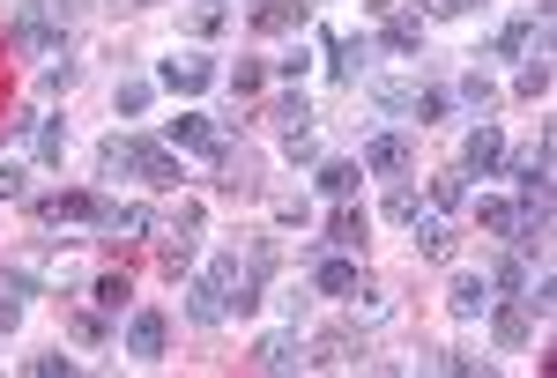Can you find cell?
Listing matches in <instances>:
<instances>
[{
	"label": "cell",
	"instance_id": "1",
	"mask_svg": "<svg viewBox=\"0 0 557 378\" xmlns=\"http://www.w3.org/2000/svg\"><path fill=\"white\" fill-rule=\"evenodd\" d=\"M275 260H283V252H275V238H253V245H246V260H238V252H215L209 267H201V282H209L231 312H253L260 290H268V275H275Z\"/></svg>",
	"mask_w": 557,
	"mask_h": 378
},
{
	"label": "cell",
	"instance_id": "2",
	"mask_svg": "<svg viewBox=\"0 0 557 378\" xmlns=\"http://www.w3.org/2000/svg\"><path fill=\"white\" fill-rule=\"evenodd\" d=\"M97 238L112 252H127V245H141V238H157V209H141V201H127V209H97Z\"/></svg>",
	"mask_w": 557,
	"mask_h": 378
},
{
	"label": "cell",
	"instance_id": "3",
	"mask_svg": "<svg viewBox=\"0 0 557 378\" xmlns=\"http://www.w3.org/2000/svg\"><path fill=\"white\" fill-rule=\"evenodd\" d=\"M164 149H194V156H209V164H223L231 156V134L215 119H201V112H186V119L164 126Z\"/></svg>",
	"mask_w": 557,
	"mask_h": 378
},
{
	"label": "cell",
	"instance_id": "4",
	"mask_svg": "<svg viewBox=\"0 0 557 378\" xmlns=\"http://www.w3.org/2000/svg\"><path fill=\"white\" fill-rule=\"evenodd\" d=\"M157 83L172 89V97H201V89L223 83V67H215L209 52H178V60H164V67H157Z\"/></svg>",
	"mask_w": 557,
	"mask_h": 378
},
{
	"label": "cell",
	"instance_id": "5",
	"mask_svg": "<svg viewBox=\"0 0 557 378\" xmlns=\"http://www.w3.org/2000/svg\"><path fill=\"white\" fill-rule=\"evenodd\" d=\"M8 52L60 60V52H67V30H60V23H38V15H15V23H8Z\"/></svg>",
	"mask_w": 557,
	"mask_h": 378
},
{
	"label": "cell",
	"instance_id": "6",
	"mask_svg": "<svg viewBox=\"0 0 557 378\" xmlns=\"http://www.w3.org/2000/svg\"><path fill=\"white\" fill-rule=\"evenodd\" d=\"M164 341H172V319H164L157 304L127 319V356H134V364H164Z\"/></svg>",
	"mask_w": 557,
	"mask_h": 378
},
{
	"label": "cell",
	"instance_id": "7",
	"mask_svg": "<svg viewBox=\"0 0 557 378\" xmlns=\"http://www.w3.org/2000/svg\"><path fill=\"white\" fill-rule=\"evenodd\" d=\"M327 75H335V83H357V75H372V60H380V45L372 38H335V30H327Z\"/></svg>",
	"mask_w": 557,
	"mask_h": 378
},
{
	"label": "cell",
	"instance_id": "8",
	"mask_svg": "<svg viewBox=\"0 0 557 378\" xmlns=\"http://www.w3.org/2000/svg\"><path fill=\"white\" fill-rule=\"evenodd\" d=\"M357 164H364V171H380V178H401V171L417 164V141H409V134H372Z\"/></svg>",
	"mask_w": 557,
	"mask_h": 378
},
{
	"label": "cell",
	"instance_id": "9",
	"mask_svg": "<svg viewBox=\"0 0 557 378\" xmlns=\"http://www.w3.org/2000/svg\"><path fill=\"white\" fill-rule=\"evenodd\" d=\"M141 134H104L97 141V178H141Z\"/></svg>",
	"mask_w": 557,
	"mask_h": 378
},
{
	"label": "cell",
	"instance_id": "10",
	"mask_svg": "<svg viewBox=\"0 0 557 378\" xmlns=\"http://www.w3.org/2000/svg\"><path fill=\"white\" fill-rule=\"evenodd\" d=\"M483 319H491V341H498V349H528V335H535V312H528L520 297H506V304L491 297V312H483Z\"/></svg>",
	"mask_w": 557,
	"mask_h": 378
},
{
	"label": "cell",
	"instance_id": "11",
	"mask_svg": "<svg viewBox=\"0 0 557 378\" xmlns=\"http://www.w3.org/2000/svg\"><path fill=\"white\" fill-rule=\"evenodd\" d=\"M194 230H201V209L186 201V209H178V230H164V275H172V282L194 275Z\"/></svg>",
	"mask_w": 557,
	"mask_h": 378
},
{
	"label": "cell",
	"instance_id": "12",
	"mask_svg": "<svg viewBox=\"0 0 557 378\" xmlns=\"http://www.w3.org/2000/svg\"><path fill=\"white\" fill-rule=\"evenodd\" d=\"M305 23H312V0H260L253 8L260 38H290V30H305Z\"/></svg>",
	"mask_w": 557,
	"mask_h": 378
},
{
	"label": "cell",
	"instance_id": "13",
	"mask_svg": "<svg viewBox=\"0 0 557 378\" xmlns=\"http://www.w3.org/2000/svg\"><path fill=\"white\" fill-rule=\"evenodd\" d=\"M97 209H104V201L83 193V186H75V193H52V201H30L38 223H89V230H97Z\"/></svg>",
	"mask_w": 557,
	"mask_h": 378
},
{
	"label": "cell",
	"instance_id": "14",
	"mask_svg": "<svg viewBox=\"0 0 557 378\" xmlns=\"http://www.w3.org/2000/svg\"><path fill=\"white\" fill-rule=\"evenodd\" d=\"M312 290L320 297H349L357 290V252H312Z\"/></svg>",
	"mask_w": 557,
	"mask_h": 378
},
{
	"label": "cell",
	"instance_id": "15",
	"mask_svg": "<svg viewBox=\"0 0 557 378\" xmlns=\"http://www.w3.org/2000/svg\"><path fill=\"white\" fill-rule=\"evenodd\" d=\"M498 156H506V141H498V126H491V119H475L469 149H461V178H491V171H498Z\"/></svg>",
	"mask_w": 557,
	"mask_h": 378
},
{
	"label": "cell",
	"instance_id": "16",
	"mask_svg": "<svg viewBox=\"0 0 557 378\" xmlns=\"http://www.w3.org/2000/svg\"><path fill=\"white\" fill-rule=\"evenodd\" d=\"M380 52H394V60H424V15H386V30H380Z\"/></svg>",
	"mask_w": 557,
	"mask_h": 378
},
{
	"label": "cell",
	"instance_id": "17",
	"mask_svg": "<svg viewBox=\"0 0 557 378\" xmlns=\"http://www.w3.org/2000/svg\"><path fill=\"white\" fill-rule=\"evenodd\" d=\"M312 186H320L327 201H357V186H364V164H349V156H335V164H312Z\"/></svg>",
	"mask_w": 557,
	"mask_h": 378
},
{
	"label": "cell",
	"instance_id": "18",
	"mask_svg": "<svg viewBox=\"0 0 557 378\" xmlns=\"http://www.w3.org/2000/svg\"><path fill=\"white\" fill-rule=\"evenodd\" d=\"M491 275H454V290H446V304H454V319H483L491 312Z\"/></svg>",
	"mask_w": 557,
	"mask_h": 378
},
{
	"label": "cell",
	"instance_id": "19",
	"mask_svg": "<svg viewBox=\"0 0 557 378\" xmlns=\"http://www.w3.org/2000/svg\"><path fill=\"white\" fill-rule=\"evenodd\" d=\"M327 252H364V209H349V201H335V215H327V238H320Z\"/></svg>",
	"mask_w": 557,
	"mask_h": 378
},
{
	"label": "cell",
	"instance_id": "20",
	"mask_svg": "<svg viewBox=\"0 0 557 378\" xmlns=\"http://www.w3.org/2000/svg\"><path fill=\"white\" fill-rule=\"evenodd\" d=\"M298 364H305V341L298 335H268L253 349V371H298Z\"/></svg>",
	"mask_w": 557,
	"mask_h": 378
},
{
	"label": "cell",
	"instance_id": "21",
	"mask_svg": "<svg viewBox=\"0 0 557 378\" xmlns=\"http://www.w3.org/2000/svg\"><path fill=\"white\" fill-rule=\"evenodd\" d=\"M141 186H149V193H172V186H178V156L164 149V141L141 149Z\"/></svg>",
	"mask_w": 557,
	"mask_h": 378
},
{
	"label": "cell",
	"instance_id": "22",
	"mask_svg": "<svg viewBox=\"0 0 557 378\" xmlns=\"http://www.w3.org/2000/svg\"><path fill=\"white\" fill-rule=\"evenodd\" d=\"M186 319H194V327H223V319H231V304L194 275V282H186Z\"/></svg>",
	"mask_w": 557,
	"mask_h": 378
},
{
	"label": "cell",
	"instance_id": "23",
	"mask_svg": "<svg viewBox=\"0 0 557 378\" xmlns=\"http://www.w3.org/2000/svg\"><path fill=\"white\" fill-rule=\"evenodd\" d=\"M424 209H438V215L469 209V178H461V171H438V178L424 186Z\"/></svg>",
	"mask_w": 557,
	"mask_h": 378
},
{
	"label": "cell",
	"instance_id": "24",
	"mask_svg": "<svg viewBox=\"0 0 557 378\" xmlns=\"http://www.w3.org/2000/svg\"><path fill=\"white\" fill-rule=\"evenodd\" d=\"M454 104H461V112H475V119H491V112H498V83H491V75H461Z\"/></svg>",
	"mask_w": 557,
	"mask_h": 378
},
{
	"label": "cell",
	"instance_id": "25",
	"mask_svg": "<svg viewBox=\"0 0 557 378\" xmlns=\"http://www.w3.org/2000/svg\"><path fill=\"white\" fill-rule=\"evenodd\" d=\"M186 30H194V38H223V30H231V0H194V8H186Z\"/></svg>",
	"mask_w": 557,
	"mask_h": 378
},
{
	"label": "cell",
	"instance_id": "26",
	"mask_svg": "<svg viewBox=\"0 0 557 378\" xmlns=\"http://www.w3.org/2000/svg\"><path fill=\"white\" fill-rule=\"evenodd\" d=\"M149 104H157V83H141V75H127V83L112 89V112H120V119H141Z\"/></svg>",
	"mask_w": 557,
	"mask_h": 378
},
{
	"label": "cell",
	"instance_id": "27",
	"mask_svg": "<svg viewBox=\"0 0 557 378\" xmlns=\"http://www.w3.org/2000/svg\"><path fill=\"white\" fill-rule=\"evenodd\" d=\"M491 290H498V297H520V290H528V252L506 245V260L491 267Z\"/></svg>",
	"mask_w": 557,
	"mask_h": 378
},
{
	"label": "cell",
	"instance_id": "28",
	"mask_svg": "<svg viewBox=\"0 0 557 378\" xmlns=\"http://www.w3.org/2000/svg\"><path fill=\"white\" fill-rule=\"evenodd\" d=\"M520 304L535 312V327H543V319L557 312V275H550V267H543V275H528V290H520Z\"/></svg>",
	"mask_w": 557,
	"mask_h": 378
},
{
	"label": "cell",
	"instance_id": "29",
	"mask_svg": "<svg viewBox=\"0 0 557 378\" xmlns=\"http://www.w3.org/2000/svg\"><path fill=\"white\" fill-rule=\"evenodd\" d=\"M417 89L424 83H372V104L394 112V119H409V112H417Z\"/></svg>",
	"mask_w": 557,
	"mask_h": 378
},
{
	"label": "cell",
	"instance_id": "30",
	"mask_svg": "<svg viewBox=\"0 0 557 378\" xmlns=\"http://www.w3.org/2000/svg\"><path fill=\"white\" fill-rule=\"evenodd\" d=\"M268 119L283 126V134H305V126H312V104H305V89H290V97H275V104H268Z\"/></svg>",
	"mask_w": 557,
	"mask_h": 378
},
{
	"label": "cell",
	"instance_id": "31",
	"mask_svg": "<svg viewBox=\"0 0 557 378\" xmlns=\"http://www.w3.org/2000/svg\"><path fill=\"white\" fill-rule=\"evenodd\" d=\"M513 215H520V201H475V223L491 238H513Z\"/></svg>",
	"mask_w": 557,
	"mask_h": 378
},
{
	"label": "cell",
	"instance_id": "32",
	"mask_svg": "<svg viewBox=\"0 0 557 378\" xmlns=\"http://www.w3.org/2000/svg\"><path fill=\"white\" fill-rule=\"evenodd\" d=\"M104 335H112L104 312H75V319H67V341H75V349H104Z\"/></svg>",
	"mask_w": 557,
	"mask_h": 378
},
{
	"label": "cell",
	"instance_id": "33",
	"mask_svg": "<svg viewBox=\"0 0 557 378\" xmlns=\"http://www.w3.org/2000/svg\"><path fill=\"white\" fill-rule=\"evenodd\" d=\"M15 15H38V23H60V30H67V23L83 15V0H23Z\"/></svg>",
	"mask_w": 557,
	"mask_h": 378
},
{
	"label": "cell",
	"instance_id": "34",
	"mask_svg": "<svg viewBox=\"0 0 557 378\" xmlns=\"http://www.w3.org/2000/svg\"><path fill=\"white\" fill-rule=\"evenodd\" d=\"M30 149H38L45 164H60V156H67V126H60V119H38V134H30Z\"/></svg>",
	"mask_w": 557,
	"mask_h": 378
},
{
	"label": "cell",
	"instance_id": "35",
	"mask_svg": "<svg viewBox=\"0 0 557 378\" xmlns=\"http://www.w3.org/2000/svg\"><path fill=\"white\" fill-rule=\"evenodd\" d=\"M89 297H97V312H120V304L134 297V282H127V275H97V282H89Z\"/></svg>",
	"mask_w": 557,
	"mask_h": 378
},
{
	"label": "cell",
	"instance_id": "36",
	"mask_svg": "<svg viewBox=\"0 0 557 378\" xmlns=\"http://www.w3.org/2000/svg\"><path fill=\"white\" fill-rule=\"evenodd\" d=\"M417 215H424V193L417 186H394L386 193V223H417Z\"/></svg>",
	"mask_w": 557,
	"mask_h": 378
},
{
	"label": "cell",
	"instance_id": "37",
	"mask_svg": "<svg viewBox=\"0 0 557 378\" xmlns=\"http://www.w3.org/2000/svg\"><path fill=\"white\" fill-rule=\"evenodd\" d=\"M38 89H45V97L75 89V60H67V52H60V60H45V67H38Z\"/></svg>",
	"mask_w": 557,
	"mask_h": 378
},
{
	"label": "cell",
	"instance_id": "38",
	"mask_svg": "<svg viewBox=\"0 0 557 378\" xmlns=\"http://www.w3.org/2000/svg\"><path fill=\"white\" fill-rule=\"evenodd\" d=\"M446 112H454V97H446V89H417V112H409V119L431 126V119H446Z\"/></svg>",
	"mask_w": 557,
	"mask_h": 378
},
{
	"label": "cell",
	"instance_id": "39",
	"mask_svg": "<svg viewBox=\"0 0 557 378\" xmlns=\"http://www.w3.org/2000/svg\"><path fill=\"white\" fill-rule=\"evenodd\" d=\"M520 97H543V89H550V60H543V52H535V60H528V67H520Z\"/></svg>",
	"mask_w": 557,
	"mask_h": 378
},
{
	"label": "cell",
	"instance_id": "40",
	"mask_svg": "<svg viewBox=\"0 0 557 378\" xmlns=\"http://www.w3.org/2000/svg\"><path fill=\"white\" fill-rule=\"evenodd\" d=\"M260 83H268L260 60H238V67H231V89H238V97H260Z\"/></svg>",
	"mask_w": 557,
	"mask_h": 378
},
{
	"label": "cell",
	"instance_id": "41",
	"mask_svg": "<svg viewBox=\"0 0 557 378\" xmlns=\"http://www.w3.org/2000/svg\"><path fill=\"white\" fill-rule=\"evenodd\" d=\"M0 201H30V171L23 164H0Z\"/></svg>",
	"mask_w": 557,
	"mask_h": 378
},
{
	"label": "cell",
	"instance_id": "42",
	"mask_svg": "<svg viewBox=\"0 0 557 378\" xmlns=\"http://www.w3.org/2000/svg\"><path fill=\"white\" fill-rule=\"evenodd\" d=\"M283 156H290V164H320V141H312V126H305V134H283Z\"/></svg>",
	"mask_w": 557,
	"mask_h": 378
},
{
	"label": "cell",
	"instance_id": "43",
	"mask_svg": "<svg viewBox=\"0 0 557 378\" xmlns=\"http://www.w3.org/2000/svg\"><path fill=\"white\" fill-rule=\"evenodd\" d=\"M23 371H30V378H67V371H75V356H60V349H52V356H30Z\"/></svg>",
	"mask_w": 557,
	"mask_h": 378
},
{
	"label": "cell",
	"instance_id": "44",
	"mask_svg": "<svg viewBox=\"0 0 557 378\" xmlns=\"http://www.w3.org/2000/svg\"><path fill=\"white\" fill-rule=\"evenodd\" d=\"M305 67H312V45H290V52H283V60H275V75H283V83H298Z\"/></svg>",
	"mask_w": 557,
	"mask_h": 378
},
{
	"label": "cell",
	"instance_id": "45",
	"mask_svg": "<svg viewBox=\"0 0 557 378\" xmlns=\"http://www.w3.org/2000/svg\"><path fill=\"white\" fill-rule=\"evenodd\" d=\"M15 319H23V297L0 290V335H15Z\"/></svg>",
	"mask_w": 557,
	"mask_h": 378
},
{
	"label": "cell",
	"instance_id": "46",
	"mask_svg": "<svg viewBox=\"0 0 557 378\" xmlns=\"http://www.w3.org/2000/svg\"><path fill=\"white\" fill-rule=\"evenodd\" d=\"M461 8H469V0H424V15H431V23H446V15H461Z\"/></svg>",
	"mask_w": 557,
	"mask_h": 378
},
{
	"label": "cell",
	"instance_id": "47",
	"mask_svg": "<svg viewBox=\"0 0 557 378\" xmlns=\"http://www.w3.org/2000/svg\"><path fill=\"white\" fill-rule=\"evenodd\" d=\"M127 8H157V0H127Z\"/></svg>",
	"mask_w": 557,
	"mask_h": 378
}]
</instances>
